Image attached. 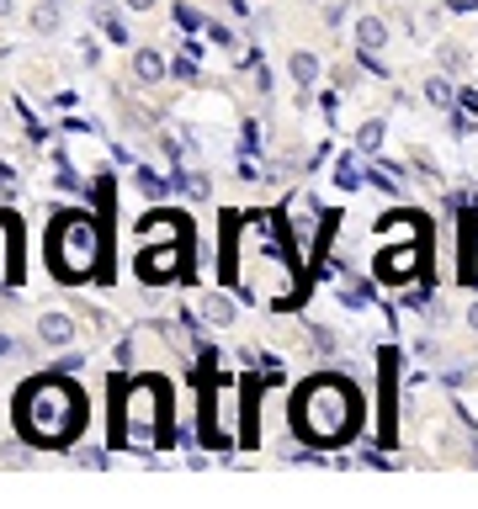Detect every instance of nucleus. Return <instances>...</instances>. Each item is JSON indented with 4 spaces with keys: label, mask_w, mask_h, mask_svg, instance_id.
<instances>
[{
    "label": "nucleus",
    "mask_w": 478,
    "mask_h": 509,
    "mask_svg": "<svg viewBox=\"0 0 478 509\" xmlns=\"http://www.w3.org/2000/svg\"><path fill=\"white\" fill-rule=\"evenodd\" d=\"M22 425H27L32 441L59 446V441H69L85 425V398H80L75 382L43 377V382H32V393L22 398Z\"/></svg>",
    "instance_id": "nucleus-1"
},
{
    "label": "nucleus",
    "mask_w": 478,
    "mask_h": 509,
    "mask_svg": "<svg viewBox=\"0 0 478 509\" xmlns=\"http://www.w3.org/2000/svg\"><path fill=\"white\" fill-rule=\"evenodd\" d=\"M361 419V403L357 393L346 388V382H335V377H319V382H308L298 398V430L308 441H319V446H330V441H346L351 430H357Z\"/></svg>",
    "instance_id": "nucleus-2"
},
{
    "label": "nucleus",
    "mask_w": 478,
    "mask_h": 509,
    "mask_svg": "<svg viewBox=\"0 0 478 509\" xmlns=\"http://www.w3.org/2000/svg\"><path fill=\"white\" fill-rule=\"evenodd\" d=\"M54 271H59L64 282H85L91 271H96V255H102V233L91 218H80V213H69L54 224Z\"/></svg>",
    "instance_id": "nucleus-3"
},
{
    "label": "nucleus",
    "mask_w": 478,
    "mask_h": 509,
    "mask_svg": "<svg viewBox=\"0 0 478 509\" xmlns=\"http://www.w3.org/2000/svg\"><path fill=\"white\" fill-rule=\"evenodd\" d=\"M122 425H118V441H133V446H149L160 435V388L155 382H138L133 393L118 403Z\"/></svg>",
    "instance_id": "nucleus-4"
},
{
    "label": "nucleus",
    "mask_w": 478,
    "mask_h": 509,
    "mask_svg": "<svg viewBox=\"0 0 478 509\" xmlns=\"http://www.w3.org/2000/svg\"><path fill=\"white\" fill-rule=\"evenodd\" d=\"M38 339H43L49 350H69V345L80 339V324H75L69 313H54V308H49V313L38 319Z\"/></svg>",
    "instance_id": "nucleus-5"
},
{
    "label": "nucleus",
    "mask_w": 478,
    "mask_h": 509,
    "mask_svg": "<svg viewBox=\"0 0 478 509\" xmlns=\"http://www.w3.org/2000/svg\"><path fill=\"white\" fill-rule=\"evenodd\" d=\"M128 75H133L138 85H160V80H165V54H160V48H133Z\"/></svg>",
    "instance_id": "nucleus-6"
},
{
    "label": "nucleus",
    "mask_w": 478,
    "mask_h": 509,
    "mask_svg": "<svg viewBox=\"0 0 478 509\" xmlns=\"http://www.w3.org/2000/svg\"><path fill=\"white\" fill-rule=\"evenodd\" d=\"M357 43L361 48H383V43H388V22L372 16V11H361L357 16Z\"/></svg>",
    "instance_id": "nucleus-7"
},
{
    "label": "nucleus",
    "mask_w": 478,
    "mask_h": 509,
    "mask_svg": "<svg viewBox=\"0 0 478 509\" xmlns=\"http://www.w3.org/2000/svg\"><path fill=\"white\" fill-rule=\"evenodd\" d=\"M288 75H293V85H298V91H308V85L319 80V58L308 54V48H293V58H288Z\"/></svg>",
    "instance_id": "nucleus-8"
},
{
    "label": "nucleus",
    "mask_w": 478,
    "mask_h": 509,
    "mask_svg": "<svg viewBox=\"0 0 478 509\" xmlns=\"http://www.w3.org/2000/svg\"><path fill=\"white\" fill-rule=\"evenodd\" d=\"M27 27H32L38 38H54V32H59V0H49V5H38V11L27 16Z\"/></svg>",
    "instance_id": "nucleus-9"
},
{
    "label": "nucleus",
    "mask_w": 478,
    "mask_h": 509,
    "mask_svg": "<svg viewBox=\"0 0 478 509\" xmlns=\"http://www.w3.org/2000/svg\"><path fill=\"white\" fill-rule=\"evenodd\" d=\"M383 133H388V122H377V117H372V122H361V127H357V149H361V154H377V149H383Z\"/></svg>",
    "instance_id": "nucleus-10"
},
{
    "label": "nucleus",
    "mask_w": 478,
    "mask_h": 509,
    "mask_svg": "<svg viewBox=\"0 0 478 509\" xmlns=\"http://www.w3.org/2000/svg\"><path fill=\"white\" fill-rule=\"evenodd\" d=\"M202 313H208L213 324H235V303H229L224 292H208V297H202Z\"/></svg>",
    "instance_id": "nucleus-11"
},
{
    "label": "nucleus",
    "mask_w": 478,
    "mask_h": 509,
    "mask_svg": "<svg viewBox=\"0 0 478 509\" xmlns=\"http://www.w3.org/2000/svg\"><path fill=\"white\" fill-rule=\"evenodd\" d=\"M425 101H430V107H452V85H447V75H430V80H425Z\"/></svg>",
    "instance_id": "nucleus-12"
},
{
    "label": "nucleus",
    "mask_w": 478,
    "mask_h": 509,
    "mask_svg": "<svg viewBox=\"0 0 478 509\" xmlns=\"http://www.w3.org/2000/svg\"><path fill=\"white\" fill-rule=\"evenodd\" d=\"M436 58H441V69H468V48H457V43H441Z\"/></svg>",
    "instance_id": "nucleus-13"
},
{
    "label": "nucleus",
    "mask_w": 478,
    "mask_h": 509,
    "mask_svg": "<svg viewBox=\"0 0 478 509\" xmlns=\"http://www.w3.org/2000/svg\"><path fill=\"white\" fill-rule=\"evenodd\" d=\"M5 271H11V228L0 224V282H5Z\"/></svg>",
    "instance_id": "nucleus-14"
},
{
    "label": "nucleus",
    "mask_w": 478,
    "mask_h": 509,
    "mask_svg": "<svg viewBox=\"0 0 478 509\" xmlns=\"http://www.w3.org/2000/svg\"><path fill=\"white\" fill-rule=\"evenodd\" d=\"M122 5H128V11H155L160 0H122Z\"/></svg>",
    "instance_id": "nucleus-15"
},
{
    "label": "nucleus",
    "mask_w": 478,
    "mask_h": 509,
    "mask_svg": "<svg viewBox=\"0 0 478 509\" xmlns=\"http://www.w3.org/2000/svg\"><path fill=\"white\" fill-rule=\"evenodd\" d=\"M468 335H478V303L468 308Z\"/></svg>",
    "instance_id": "nucleus-16"
},
{
    "label": "nucleus",
    "mask_w": 478,
    "mask_h": 509,
    "mask_svg": "<svg viewBox=\"0 0 478 509\" xmlns=\"http://www.w3.org/2000/svg\"><path fill=\"white\" fill-rule=\"evenodd\" d=\"M11 11H16V0H0V22H5V16H11Z\"/></svg>",
    "instance_id": "nucleus-17"
},
{
    "label": "nucleus",
    "mask_w": 478,
    "mask_h": 509,
    "mask_svg": "<svg viewBox=\"0 0 478 509\" xmlns=\"http://www.w3.org/2000/svg\"><path fill=\"white\" fill-rule=\"evenodd\" d=\"M404 5H410V0H404Z\"/></svg>",
    "instance_id": "nucleus-18"
}]
</instances>
